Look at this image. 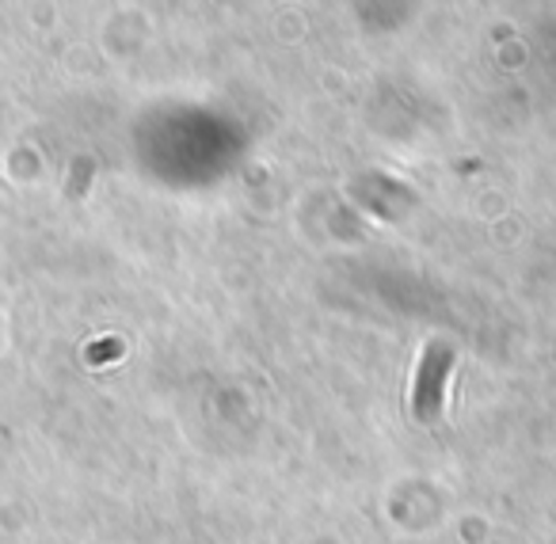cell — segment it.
<instances>
[{
	"label": "cell",
	"instance_id": "obj_1",
	"mask_svg": "<svg viewBox=\"0 0 556 544\" xmlns=\"http://www.w3.org/2000/svg\"><path fill=\"white\" fill-rule=\"evenodd\" d=\"M450 369H454V351L446 343H431L419 362L416 374V392H412V407L424 422H434L442 415L446 404V384H450Z\"/></svg>",
	"mask_w": 556,
	"mask_h": 544
}]
</instances>
